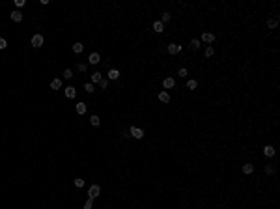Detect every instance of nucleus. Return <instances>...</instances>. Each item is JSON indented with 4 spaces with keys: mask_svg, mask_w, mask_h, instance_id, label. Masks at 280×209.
<instances>
[{
    "mask_svg": "<svg viewBox=\"0 0 280 209\" xmlns=\"http://www.w3.org/2000/svg\"><path fill=\"white\" fill-rule=\"evenodd\" d=\"M43 41H45V39H43V35H41V34H35L34 37H32V47H35V49H37V47L43 45Z\"/></svg>",
    "mask_w": 280,
    "mask_h": 209,
    "instance_id": "nucleus-1",
    "label": "nucleus"
},
{
    "mask_svg": "<svg viewBox=\"0 0 280 209\" xmlns=\"http://www.w3.org/2000/svg\"><path fill=\"white\" fill-rule=\"evenodd\" d=\"M129 133H131V136H135L136 140H140L142 136H144V131L138 129V127H131V129H129Z\"/></svg>",
    "mask_w": 280,
    "mask_h": 209,
    "instance_id": "nucleus-2",
    "label": "nucleus"
},
{
    "mask_svg": "<svg viewBox=\"0 0 280 209\" xmlns=\"http://www.w3.org/2000/svg\"><path fill=\"white\" fill-rule=\"evenodd\" d=\"M99 192H101L99 185H92V187H90V191H88V194H90V198H97V196H99Z\"/></svg>",
    "mask_w": 280,
    "mask_h": 209,
    "instance_id": "nucleus-3",
    "label": "nucleus"
},
{
    "mask_svg": "<svg viewBox=\"0 0 280 209\" xmlns=\"http://www.w3.org/2000/svg\"><path fill=\"white\" fill-rule=\"evenodd\" d=\"M202 41H204V43H213V41H215V34L204 32V34H202Z\"/></svg>",
    "mask_w": 280,
    "mask_h": 209,
    "instance_id": "nucleus-4",
    "label": "nucleus"
},
{
    "mask_svg": "<svg viewBox=\"0 0 280 209\" xmlns=\"http://www.w3.org/2000/svg\"><path fill=\"white\" fill-rule=\"evenodd\" d=\"M10 17H11V21H15V22H21V21H22V13H21L19 10L11 11V15H10Z\"/></svg>",
    "mask_w": 280,
    "mask_h": 209,
    "instance_id": "nucleus-5",
    "label": "nucleus"
},
{
    "mask_svg": "<svg viewBox=\"0 0 280 209\" xmlns=\"http://www.w3.org/2000/svg\"><path fill=\"white\" fill-rule=\"evenodd\" d=\"M99 60H101V56H99V54H97V52H92V54H90V58H88V62H90V64H92V65L99 64Z\"/></svg>",
    "mask_w": 280,
    "mask_h": 209,
    "instance_id": "nucleus-6",
    "label": "nucleus"
},
{
    "mask_svg": "<svg viewBox=\"0 0 280 209\" xmlns=\"http://www.w3.org/2000/svg\"><path fill=\"white\" fill-rule=\"evenodd\" d=\"M75 95H77V90H75L73 86H67V88H65V97H69V99H75Z\"/></svg>",
    "mask_w": 280,
    "mask_h": 209,
    "instance_id": "nucleus-7",
    "label": "nucleus"
},
{
    "mask_svg": "<svg viewBox=\"0 0 280 209\" xmlns=\"http://www.w3.org/2000/svg\"><path fill=\"white\" fill-rule=\"evenodd\" d=\"M181 50V45H176V43H170V45H168V52L170 54H177Z\"/></svg>",
    "mask_w": 280,
    "mask_h": 209,
    "instance_id": "nucleus-8",
    "label": "nucleus"
},
{
    "mask_svg": "<svg viewBox=\"0 0 280 209\" xmlns=\"http://www.w3.org/2000/svg\"><path fill=\"white\" fill-rule=\"evenodd\" d=\"M151 28H153V32L161 34V32H163V30H164V25H163V22H161V21H157V22H153V26H151Z\"/></svg>",
    "mask_w": 280,
    "mask_h": 209,
    "instance_id": "nucleus-9",
    "label": "nucleus"
},
{
    "mask_svg": "<svg viewBox=\"0 0 280 209\" xmlns=\"http://www.w3.org/2000/svg\"><path fill=\"white\" fill-rule=\"evenodd\" d=\"M174 84H176V80L172 77H166L163 80V86H164V88H174Z\"/></svg>",
    "mask_w": 280,
    "mask_h": 209,
    "instance_id": "nucleus-10",
    "label": "nucleus"
},
{
    "mask_svg": "<svg viewBox=\"0 0 280 209\" xmlns=\"http://www.w3.org/2000/svg\"><path fill=\"white\" fill-rule=\"evenodd\" d=\"M159 101H161V103H164V105L170 103V95H168V92H161L159 93Z\"/></svg>",
    "mask_w": 280,
    "mask_h": 209,
    "instance_id": "nucleus-11",
    "label": "nucleus"
},
{
    "mask_svg": "<svg viewBox=\"0 0 280 209\" xmlns=\"http://www.w3.org/2000/svg\"><path fill=\"white\" fill-rule=\"evenodd\" d=\"M108 78H110V80H118V78H120V71H118V69H110L108 71Z\"/></svg>",
    "mask_w": 280,
    "mask_h": 209,
    "instance_id": "nucleus-12",
    "label": "nucleus"
},
{
    "mask_svg": "<svg viewBox=\"0 0 280 209\" xmlns=\"http://www.w3.org/2000/svg\"><path fill=\"white\" fill-rule=\"evenodd\" d=\"M263 153H265V157H273L275 155V148L273 146H265V148H263Z\"/></svg>",
    "mask_w": 280,
    "mask_h": 209,
    "instance_id": "nucleus-13",
    "label": "nucleus"
},
{
    "mask_svg": "<svg viewBox=\"0 0 280 209\" xmlns=\"http://www.w3.org/2000/svg\"><path fill=\"white\" fill-rule=\"evenodd\" d=\"M50 88H52V90H60L62 88V80H60V78H54V80L50 82Z\"/></svg>",
    "mask_w": 280,
    "mask_h": 209,
    "instance_id": "nucleus-14",
    "label": "nucleus"
},
{
    "mask_svg": "<svg viewBox=\"0 0 280 209\" xmlns=\"http://www.w3.org/2000/svg\"><path fill=\"white\" fill-rule=\"evenodd\" d=\"M103 80V75L101 73H93L92 75V84H97V82H101Z\"/></svg>",
    "mask_w": 280,
    "mask_h": 209,
    "instance_id": "nucleus-15",
    "label": "nucleus"
},
{
    "mask_svg": "<svg viewBox=\"0 0 280 209\" xmlns=\"http://www.w3.org/2000/svg\"><path fill=\"white\" fill-rule=\"evenodd\" d=\"M77 114H86V103H77Z\"/></svg>",
    "mask_w": 280,
    "mask_h": 209,
    "instance_id": "nucleus-16",
    "label": "nucleus"
},
{
    "mask_svg": "<svg viewBox=\"0 0 280 209\" xmlns=\"http://www.w3.org/2000/svg\"><path fill=\"white\" fill-rule=\"evenodd\" d=\"M90 123L93 125V127H97V125L101 123V120H99V116H95V114H93V116H90Z\"/></svg>",
    "mask_w": 280,
    "mask_h": 209,
    "instance_id": "nucleus-17",
    "label": "nucleus"
},
{
    "mask_svg": "<svg viewBox=\"0 0 280 209\" xmlns=\"http://www.w3.org/2000/svg\"><path fill=\"white\" fill-rule=\"evenodd\" d=\"M243 172H245V174H252V172H254V164H243Z\"/></svg>",
    "mask_w": 280,
    "mask_h": 209,
    "instance_id": "nucleus-18",
    "label": "nucleus"
},
{
    "mask_svg": "<svg viewBox=\"0 0 280 209\" xmlns=\"http://www.w3.org/2000/svg\"><path fill=\"white\" fill-rule=\"evenodd\" d=\"M277 25H278V19H277V17L267 21V26H269V28H277Z\"/></svg>",
    "mask_w": 280,
    "mask_h": 209,
    "instance_id": "nucleus-19",
    "label": "nucleus"
},
{
    "mask_svg": "<svg viewBox=\"0 0 280 209\" xmlns=\"http://www.w3.org/2000/svg\"><path fill=\"white\" fill-rule=\"evenodd\" d=\"M82 49H84V47H82V45H80V43H75V45H73V52H75V54H78V52H82Z\"/></svg>",
    "mask_w": 280,
    "mask_h": 209,
    "instance_id": "nucleus-20",
    "label": "nucleus"
},
{
    "mask_svg": "<svg viewBox=\"0 0 280 209\" xmlns=\"http://www.w3.org/2000/svg\"><path fill=\"white\" fill-rule=\"evenodd\" d=\"M84 90H86V92H88V93H92L93 90H95V86H93L92 82H86V84H84Z\"/></svg>",
    "mask_w": 280,
    "mask_h": 209,
    "instance_id": "nucleus-21",
    "label": "nucleus"
},
{
    "mask_svg": "<svg viewBox=\"0 0 280 209\" xmlns=\"http://www.w3.org/2000/svg\"><path fill=\"white\" fill-rule=\"evenodd\" d=\"M196 86H198V82H196V80H189L187 82V88L189 90H196Z\"/></svg>",
    "mask_w": 280,
    "mask_h": 209,
    "instance_id": "nucleus-22",
    "label": "nucleus"
},
{
    "mask_svg": "<svg viewBox=\"0 0 280 209\" xmlns=\"http://www.w3.org/2000/svg\"><path fill=\"white\" fill-rule=\"evenodd\" d=\"M213 54H215V49H213V47H207V49H206V56H207V58H211Z\"/></svg>",
    "mask_w": 280,
    "mask_h": 209,
    "instance_id": "nucleus-23",
    "label": "nucleus"
},
{
    "mask_svg": "<svg viewBox=\"0 0 280 209\" xmlns=\"http://www.w3.org/2000/svg\"><path fill=\"white\" fill-rule=\"evenodd\" d=\"M168 21H170V13H163V17H161V22L164 25V22H168Z\"/></svg>",
    "mask_w": 280,
    "mask_h": 209,
    "instance_id": "nucleus-24",
    "label": "nucleus"
},
{
    "mask_svg": "<svg viewBox=\"0 0 280 209\" xmlns=\"http://www.w3.org/2000/svg\"><path fill=\"white\" fill-rule=\"evenodd\" d=\"M64 78H73V71H71V69H65L64 71Z\"/></svg>",
    "mask_w": 280,
    "mask_h": 209,
    "instance_id": "nucleus-25",
    "label": "nucleus"
},
{
    "mask_svg": "<svg viewBox=\"0 0 280 209\" xmlns=\"http://www.w3.org/2000/svg\"><path fill=\"white\" fill-rule=\"evenodd\" d=\"M191 47H192V49H198V47H200V39H192V41H191Z\"/></svg>",
    "mask_w": 280,
    "mask_h": 209,
    "instance_id": "nucleus-26",
    "label": "nucleus"
},
{
    "mask_svg": "<svg viewBox=\"0 0 280 209\" xmlns=\"http://www.w3.org/2000/svg\"><path fill=\"white\" fill-rule=\"evenodd\" d=\"M6 47H7L6 39H4V37H0V50H2V49H6Z\"/></svg>",
    "mask_w": 280,
    "mask_h": 209,
    "instance_id": "nucleus-27",
    "label": "nucleus"
},
{
    "mask_svg": "<svg viewBox=\"0 0 280 209\" xmlns=\"http://www.w3.org/2000/svg\"><path fill=\"white\" fill-rule=\"evenodd\" d=\"M75 185H77L78 189H80V187H84V179H75Z\"/></svg>",
    "mask_w": 280,
    "mask_h": 209,
    "instance_id": "nucleus-28",
    "label": "nucleus"
},
{
    "mask_svg": "<svg viewBox=\"0 0 280 209\" xmlns=\"http://www.w3.org/2000/svg\"><path fill=\"white\" fill-rule=\"evenodd\" d=\"M99 84H101V88H103V90H106V86H108V80H106V78H103Z\"/></svg>",
    "mask_w": 280,
    "mask_h": 209,
    "instance_id": "nucleus-29",
    "label": "nucleus"
},
{
    "mask_svg": "<svg viewBox=\"0 0 280 209\" xmlns=\"http://www.w3.org/2000/svg\"><path fill=\"white\" fill-rule=\"evenodd\" d=\"M25 0H15V6H17V7H22V6H25Z\"/></svg>",
    "mask_w": 280,
    "mask_h": 209,
    "instance_id": "nucleus-30",
    "label": "nucleus"
},
{
    "mask_svg": "<svg viewBox=\"0 0 280 209\" xmlns=\"http://www.w3.org/2000/svg\"><path fill=\"white\" fill-rule=\"evenodd\" d=\"M179 77H187V69H185V67L179 69Z\"/></svg>",
    "mask_w": 280,
    "mask_h": 209,
    "instance_id": "nucleus-31",
    "label": "nucleus"
},
{
    "mask_svg": "<svg viewBox=\"0 0 280 209\" xmlns=\"http://www.w3.org/2000/svg\"><path fill=\"white\" fill-rule=\"evenodd\" d=\"M265 172H267V174H273L275 168H273V166H265Z\"/></svg>",
    "mask_w": 280,
    "mask_h": 209,
    "instance_id": "nucleus-32",
    "label": "nucleus"
}]
</instances>
